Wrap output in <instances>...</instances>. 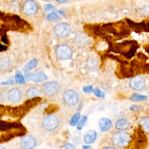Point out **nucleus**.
<instances>
[{
	"mask_svg": "<svg viewBox=\"0 0 149 149\" xmlns=\"http://www.w3.org/2000/svg\"><path fill=\"white\" fill-rule=\"evenodd\" d=\"M42 126L47 131L51 132L55 130L59 126V119L54 114L45 115L42 120Z\"/></svg>",
	"mask_w": 149,
	"mask_h": 149,
	"instance_id": "f257e3e1",
	"label": "nucleus"
},
{
	"mask_svg": "<svg viewBox=\"0 0 149 149\" xmlns=\"http://www.w3.org/2000/svg\"><path fill=\"white\" fill-rule=\"evenodd\" d=\"M23 97V91L19 87H12L6 91V100L12 104L19 102L22 100Z\"/></svg>",
	"mask_w": 149,
	"mask_h": 149,
	"instance_id": "f03ea898",
	"label": "nucleus"
},
{
	"mask_svg": "<svg viewBox=\"0 0 149 149\" xmlns=\"http://www.w3.org/2000/svg\"><path fill=\"white\" fill-rule=\"evenodd\" d=\"M130 139L129 134L122 130L114 133L111 137L112 144L118 147L125 146L129 142Z\"/></svg>",
	"mask_w": 149,
	"mask_h": 149,
	"instance_id": "7ed1b4c3",
	"label": "nucleus"
},
{
	"mask_svg": "<svg viewBox=\"0 0 149 149\" xmlns=\"http://www.w3.org/2000/svg\"><path fill=\"white\" fill-rule=\"evenodd\" d=\"M41 93L47 97L56 95L59 90V84L55 81H49L44 83L41 87Z\"/></svg>",
	"mask_w": 149,
	"mask_h": 149,
	"instance_id": "20e7f679",
	"label": "nucleus"
},
{
	"mask_svg": "<svg viewBox=\"0 0 149 149\" xmlns=\"http://www.w3.org/2000/svg\"><path fill=\"white\" fill-rule=\"evenodd\" d=\"M55 54L58 58L61 60H67L72 58V49L66 44H60L55 49Z\"/></svg>",
	"mask_w": 149,
	"mask_h": 149,
	"instance_id": "39448f33",
	"label": "nucleus"
},
{
	"mask_svg": "<svg viewBox=\"0 0 149 149\" xmlns=\"http://www.w3.org/2000/svg\"><path fill=\"white\" fill-rule=\"evenodd\" d=\"M62 98L65 104L70 107L76 105L79 100L78 93L72 89H68L65 91Z\"/></svg>",
	"mask_w": 149,
	"mask_h": 149,
	"instance_id": "423d86ee",
	"label": "nucleus"
},
{
	"mask_svg": "<svg viewBox=\"0 0 149 149\" xmlns=\"http://www.w3.org/2000/svg\"><path fill=\"white\" fill-rule=\"evenodd\" d=\"M19 145L21 149H34L38 145V140L34 136L27 134L21 138Z\"/></svg>",
	"mask_w": 149,
	"mask_h": 149,
	"instance_id": "0eeeda50",
	"label": "nucleus"
},
{
	"mask_svg": "<svg viewBox=\"0 0 149 149\" xmlns=\"http://www.w3.org/2000/svg\"><path fill=\"white\" fill-rule=\"evenodd\" d=\"M26 81H31L34 83H40L44 81L47 79V76L42 71H38L36 73H33L30 71L24 72V74Z\"/></svg>",
	"mask_w": 149,
	"mask_h": 149,
	"instance_id": "6e6552de",
	"label": "nucleus"
},
{
	"mask_svg": "<svg viewBox=\"0 0 149 149\" xmlns=\"http://www.w3.org/2000/svg\"><path fill=\"white\" fill-rule=\"evenodd\" d=\"M54 30L55 34L58 37L61 38H65L69 34L71 29L68 23H61L55 26Z\"/></svg>",
	"mask_w": 149,
	"mask_h": 149,
	"instance_id": "1a4fd4ad",
	"label": "nucleus"
},
{
	"mask_svg": "<svg viewBox=\"0 0 149 149\" xmlns=\"http://www.w3.org/2000/svg\"><path fill=\"white\" fill-rule=\"evenodd\" d=\"M130 87L136 91H140L144 88L146 86V81L144 79L140 76H136L132 77L129 83Z\"/></svg>",
	"mask_w": 149,
	"mask_h": 149,
	"instance_id": "9d476101",
	"label": "nucleus"
},
{
	"mask_svg": "<svg viewBox=\"0 0 149 149\" xmlns=\"http://www.w3.org/2000/svg\"><path fill=\"white\" fill-rule=\"evenodd\" d=\"M37 5L33 0H27L24 2L22 5L23 13L27 16H32L37 11Z\"/></svg>",
	"mask_w": 149,
	"mask_h": 149,
	"instance_id": "9b49d317",
	"label": "nucleus"
},
{
	"mask_svg": "<svg viewBox=\"0 0 149 149\" xmlns=\"http://www.w3.org/2000/svg\"><path fill=\"white\" fill-rule=\"evenodd\" d=\"M13 63L11 59L8 56L0 58V72L6 73L9 72L12 68Z\"/></svg>",
	"mask_w": 149,
	"mask_h": 149,
	"instance_id": "f8f14e48",
	"label": "nucleus"
},
{
	"mask_svg": "<svg viewBox=\"0 0 149 149\" xmlns=\"http://www.w3.org/2000/svg\"><path fill=\"white\" fill-rule=\"evenodd\" d=\"M41 94V90L35 86H29L25 90V96L27 98H32L38 97Z\"/></svg>",
	"mask_w": 149,
	"mask_h": 149,
	"instance_id": "ddd939ff",
	"label": "nucleus"
},
{
	"mask_svg": "<svg viewBox=\"0 0 149 149\" xmlns=\"http://www.w3.org/2000/svg\"><path fill=\"white\" fill-rule=\"evenodd\" d=\"M98 126L102 132L108 131L112 126L111 120L107 118H102L98 122Z\"/></svg>",
	"mask_w": 149,
	"mask_h": 149,
	"instance_id": "4468645a",
	"label": "nucleus"
},
{
	"mask_svg": "<svg viewBox=\"0 0 149 149\" xmlns=\"http://www.w3.org/2000/svg\"><path fill=\"white\" fill-rule=\"evenodd\" d=\"M97 138V132L94 130H89L84 135V140L86 143H93Z\"/></svg>",
	"mask_w": 149,
	"mask_h": 149,
	"instance_id": "2eb2a0df",
	"label": "nucleus"
},
{
	"mask_svg": "<svg viewBox=\"0 0 149 149\" xmlns=\"http://www.w3.org/2000/svg\"><path fill=\"white\" fill-rule=\"evenodd\" d=\"M115 127L119 130H125L129 127V122L126 119L121 118L116 122Z\"/></svg>",
	"mask_w": 149,
	"mask_h": 149,
	"instance_id": "dca6fc26",
	"label": "nucleus"
},
{
	"mask_svg": "<svg viewBox=\"0 0 149 149\" xmlns=\"http://www.w3.org/2000/svg\"><path fill=\"white\" fill-rule=\"evenodd\" d=\"M14 79H15V83L17 84H23L26 83V79H25L24 76L19 70H16L15 73Z\"/></svg>",
	"mask_w": 149,
	"mask_h": 149,
	"instance_id": "f3484780",
	"label": "nucleus"
},
{
	"mask_svg": "<svg viewBox=\"0 0 149 149\" xmlns=\"http://www.w3.org/2000/svg\"><path fill=\"white\" fill-rule=\"evenodd\" d=\"M38 64V60L36 58H34L27 63L23 68L24 72L30 71L31 69L35 68Z\"/></svg>",
	"mask_w": 149,
	"mask_h": 149,
	"instance_id": "a211bd4d",
	"label": "nucleus"
},
{
	"mask_svg": "<svg viewBox=\"0 0 149 149\" xmlns=\"http://www.w3.org/2000/svg\"><path fill=\"white\" fill-rule=\"evenodd\" d=\"M80 118V112H76L75 113L72 117L71 118V119H70L69 121V125L72 126H75L78 122L79 121V119Z\"/></svg>",
	"mask_w": 149,
	"mask_h": 149,
	"instance_id": "6ab92c4d",
	"label": "nucleus"
},
{
	"mask_svg": "<svg viewBox=\"0 0 149 149\" xmlns=\"http://www.w3.org/2000/svg\"><path fill=\"white\" fill-rule=\"evenodd\" d=\"M148 98L147 96L144 95H141L139 94H134L132 95V96L130 97V100L132 101H144Z\"/></svg>",
	"mask_w": 149,
	"mask_h": 149,
	"instance_id": "aec40b11",
	"label": "nucleus"
},
{
	"mask_svg": "<svg viewBox=\"0 0 149 149\" xmlns=\"http://www.w3.org/2000/svg\"><path fill=\"white\" fill-rule=\"evenodd\" d=\"M140 123L144 129L149 132V118L144 117L141 119Z\"/></svg>",
	"mask_w": 149,
	"mask_h": 149,
	"instance_id": "412c9836",
	"label": "nucleus"
},
{
	"mask_svg": "<svg viewBox=\"0 0 149 149\" xmlns=\"http://www.w3.org/2000/svg\"><path fill=\"white\" fill-rule=\"evenodd\" d=\"M59 17L58 14L54 12L49 13L47 16V20H48L50 22H56L59 20Z\"/></svg>",
	"mask_w": 149,
	"mask_h": 149,
	"instance_id": "4be33fe9",
	"label": "nucleus"
},
{
	"mask_svg": "<svg viewBox=\"0 0 149 149\" xmlns=\"http://www.w3.org/2000/svg\"><path fill=\"white\" fill-rule=\"evenodd\" d=\"M87 120V117L85 115L82 116L81 119H79V123H77V129L78 130H81L83 128V127L85 125V123H86Z\"/></svg>",
	"mask_w": 149,
	"mask_h": 149,
	"instance_id": "5701e85b",
	"label": "nucleus"
},
{
	"mask_svg": "<svg viewBox=\"0 0 149 149\" xmlns=\"http://www.w3.org/2000/svg\"><path fill=\"white\" fill-rule=\"evenodd\" d=\"M94 95L98 97V98H104L105 97V93H104L103 91H102L101 90H100L99 88L98 87H95L93 89V90Z\"/></svg>",
	"mask_w": 149,
	"mask_h": 149,
	"instance_id": "b1692460",
	"label": "nucleus"
},
{
	"mask_svg": "<svg viewBox=\"0 0 149 149\" xmlns=\"http://www.w3.org/2000/svg\"><path fill=\"white\" fill-rule=\"evenodd\" d=\"M15 83V80L13 79H8L6 81H2L0 83L1 85L2 86H9V85H13Z\"/></svg>",
	"mask_w": 149,
	"mask_h": 149,
	"instance_id": "393cba45",
	"label": "nucleus"
},
{
	"mask_svg": "<svg viewBox=\"0 0 149 149\" xmlns=\"http://www.w3.org/2000/svg\"><path fill=\"white\" fill-rule=\"evenodd\" d=\"M6 99V92L2 88H0V102H3Z\"/></svg>",
	"mask_w": 149,
	"mask_h": 149,
	"instance_id": "a878e982",
	"label": "nucleus"
},
{
	"mask_svg": "<svg viewBox=\"0 0 149 149\" xmlns=\"http://www.w3.org/2000/svg\"><path fill=\"white\" fill-rule=\"evenodd\" d=\"M83 90L84 92L87 93H90L91 92L93 91V86L91 85L89 86H84L83 87Z\"/></svg>",
	"mask_w": 149,
	"mask_h": 149,
	"instance_id": "bb28decb",
	"label": "nucleus"
},
{
	"mask_svg": "<svg viewBox=\"0 0 149 149\" xmlns=\"http://www.w3.org/2000/svg\"><path fill=\"white\" fill-rule=\"evenodd\" d=\"M65 149H76V147L73 144H71V143H66L65 146Z\"/></svg>",
	"mask_w": 149,
	"mask_h": 149,
	"instance_id": "cd10ccee",
	"label": "nucleus"
},
{
	"mask_svg": "<svg viewBox=\"0 0 149 149\" xmlns=\"http://www.w3.org/2000/svg\"><path fill=\"white\" fill-rule=\"evenodd\" d=\"M54 8V6L51 4H46L44 6V9L45 10H49Z\"/></svg>",
	"mask_w": 149,
	"mask_h": 149,
	"instance_id": "c85d7f7f",
	"label": "nucleus"
},
{
	"mask_svg": "<svg viewBox=\"0 0 149 149\" xmlns=\"http://www.w3.org/2000/svg\"><path fill=\"white\" fill-rule=\"evenodd\" d=\"M104 149H118L115 147H112V146H108L105 147Z\"/></svg>",
	"mask_w": 149,
	"mask_h": 149,
	"instance_id": "c756f323",
	"label": "nucleus"
},
{
	"mask_svg": "<svg viewBox=\"0 0 149 149\" xmlns=\"http://www.w3.org/2000/svg\"><path fill=\"white\" fill-rule=\"evenodd\" d=\"M91 147L90 146H83V149H90Z\"/></svg>",
	"mask_w": 149,
	"mask_h": 149,
	"instance_id": "7c9ffc66",
	"label": "nucleus"
},
{
	"mask_svg": "<svg viewBox=\"0 0 149 149\" xmlns=\"http://www.w3.org/2000/svg\"><path fill=\"white\" fill-rule=\"evenodd\" d=\"M6 48V47L5 46H3L2 45H0V51H3L5 50Z\"/></svg>",
	"mask_w": 149,
	"mask_h": 149,
	"instance_id": "2f4dec72",
	"label": "nucleus"
},
{
	"mask_svg": "<svg viewBox=\"0 0 149 149\" xmlns=\"http://www.w3.org/2000/svg\"><path fill=\"white\" fill-rule=\"evenodd\" d=\"M56 2H60V3H63V2H66L68 0H55Z\"/></svg>",
	"mask_w": 149,
	"mask_h": 149,
	"instance_id": "473e14b6",
	"label": "nucleus"
},
{
	"mask_svg": "<svg viewBox=\"0 0 149 149\" xmlns=\"http://www.w3.org/2000/svg\"><path fill=\"white\" fill-rule=\"evenodd\" d=\"M0 149H8L6 147L2 146H0Z\"/></svg>",
	"mask_w": 149,
	"mask_h": 149,
	"instance_id": "72a5a7b5",
	"label": "nucleus"
},
{
	"mask_svg": "<svg viewBox=\"0 0 149 149\" xmlns=\"http://www.w3.org/2000/svg\"><path fill=\"white\" fill-rule=\"evenodd\" d=\"M148 94H149V91H148Z\"/></svg>",
	"mask_w": 149,
	"mask_h": 149,
	"instance_id": "f704fd0d",
	"label": "nucleus"
}]
</instances>
